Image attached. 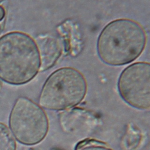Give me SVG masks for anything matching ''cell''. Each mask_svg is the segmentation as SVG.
I'll return each mask as SVG.
<instances>
[{
    "mask_svg": "<svg viewBox=\"0 0 150 150\" xmlns=\"http://www.w3.org/2000/svg\"><path fill=\"white\" fill-rule=\"evenodd\" d=\"M147 36L144 27L129 18H119L107 23L97 40V51L106 64L120 66L131 63L144 52Z\"/></svg>",
    "mask_w": 150,
    "mask_h": 150,
    "instance_id": "6da1fadb",
    "label": "cell"
},
{
    "mask_svg": "<svg viewBox=\"0 0 150 150\" xmlns=\"http://www.w3.org/2000/svg\"><path fill=\"white\" fill-rule=\"evenodd\" d=\"M40 68L35 40L21 31L0 37V79L12 85L25 84L38 74Z\"/></svg>",
    "mask_w": 150,
    "mask_h": 150,
    "instance_id": "7a4b0ae2",
    "label": "cell"
},
{
    "mask_svg": "<svg viewBox=\"0 0 150 150\" xmlns=\"http://www.w3.org/2000/svg\"><path fill=\"white\" fill-rule=\"evenodd\" d=\"M84 74L72 67H63L52 72L45 81L39 98L41 107L64 110L80 104L87 93Z\"/></svg>",
    "mask_w": 150,
    "mask_h": 150,
    "instance_id": "3957f363",
    "label": "cell"
},
{
    "mask_svg": "<svg viewBox=\"0 0 150 150\" xmlns=\"http://www.w3.org/2000/svg\"><path fill=\"white\" fill-rule=\"evenodd\" d=\"M9 125L14 138L26 145L40 142L46 137L49 126L47 114L42 107L22 96L18 97L13 105Z\"/></svg>",
    "mask_w": 150,
    "mask_h": 150,
    "instance_id": "277c9868",
    "label": "cell"
},
{
    "mask_svg": "<svg viewBox=\"0 0 150 150\" xmlns=\"http://www.w3.org/2000/svg\"><path fill=\"white\" fill-rule=\"evenodd\" d=\"M150 64L148 62L134 63L121 73L117 88L122 99L139 110L150 107Z\"/></svg>",
    "mask_w": 150,
    "mask_h": 150,
    "instance_id": "5b68a950",
    "label": "cell"
},
{
    "mask_svg": "<svg viewBox=\"0 0 150 150\" xmlns=\"http://www.w3.org/2000/svg\"><path fill=\"white\" fill-rule=\"evenodd\" d=\"M40 58V71H44L53 67L62 52V45L56 37L42 36L36 40Z\"/></svg>",
    "mask_w": 150,
    "mask_h": 150,
    "instance_id": "8992f818",
    "label": "cell"
},
{
    "mask_svg": "<svg viewBox=\"0 0 150 150\" xmlns=\"http://www.w3.org/2000/svg\"><path fill=\"white\" fill-rule=\"evenodd\" d=\"M0 150H16L15 139L8 126L0 122Z\"/></svg>",
    "mask_w": 150,
    "mask_h": 150,
    "instance_id": "52a82bcc",
    "label": "cell"
},
{
    "mask_svg": "<svg viewBox=\"0 0 150 150\" xmlns=\"http://www.w3.org/2000/svg\"><path fill=\"white\" fill-rule=\"evenodd\" d=\"M75 150H113L106 143L95 139L87 138L79 142Z\"/></svg>",
    "mask_w": 150,
    "mask_h": 150,
    "instance_id": "ba28073f",
    "label": "cell"
},
{
    "mask_svg": "<svg viewBox=\"0 0 150 150\" xmlns=\"http://www.w3.org/2000/svg\"><path fill=\"white\" fill-rule=\"evenodd\" d=\"M5 16V11L4 8L0 5V21H1Z\"/></svg>",
    "mask_w": 150,
    "mask_h": 150,
    "instance_id": "9c48e42d",
    "label": "cell"
},
{
    "mask_svg": "<svg viewBox=\"0 0 150 150\" xmlns=\"http://www.w3.org/2000/svg\"><path fill=\"white\" fill-rule=\"evenodd\" d=\"M0 86H1V81H0Z\"/></svg>",
    "mask_w": 150,
    "mask_h": 150,
    "instance_id": "30bf717a",
    "label": "cell"
}]
</instances>
